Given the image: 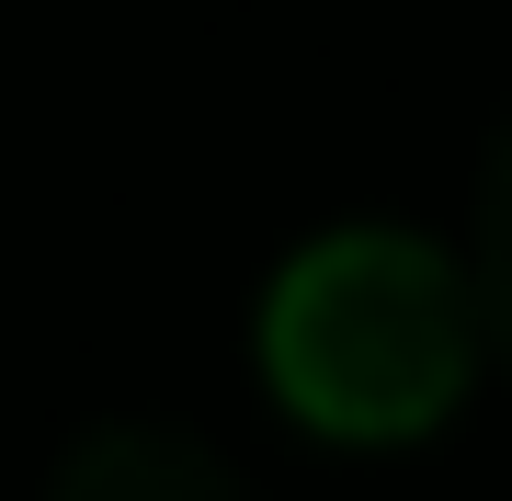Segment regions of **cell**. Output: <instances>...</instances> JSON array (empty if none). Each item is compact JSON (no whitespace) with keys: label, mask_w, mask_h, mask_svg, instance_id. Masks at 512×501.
Returning a JSON list of instances; mask_svg holds the SVG:
<instances>
[{"label":"cell","mask_w":512,"mask_h":501,"mask_svg":"<svg viewBox=\"0 0 512 501\" xmlns=\"http://www.w3.org/2000/svg\"><path fill=\"white\" fill-rule=\"evenodd\" d=\"M57 501H239V479L171 422H114L57 467Z\"/></svg>","instance_id":"2"},{"label":"cell","mask_w":512,"mask_h":501,"mask_svg":"<svg viewBox=\"0 0 512 501\" xmlns=\"http://www.w3.org/2000/svg\"><path fill=\"white\" fill-rule=\"evenodd\" d=\"M262 376L330 445L433 433L478 376V285L410 228H330L262 297Z\"/></svg>","instance_id":"1"},{"label":"cell","mask_w":512,"mask_h":501,"mask_svg":"<svg viewBox=\"0 0 512 501\" xmlns=\"http://www.w3.org/2000/svg\"><path fill=\"white\" fill-rule=\"evenodd\" d=\"M478 331L512 353V126L490 137V171H478Z\"/></svg>","instance_id":"3"}]
</instances>
